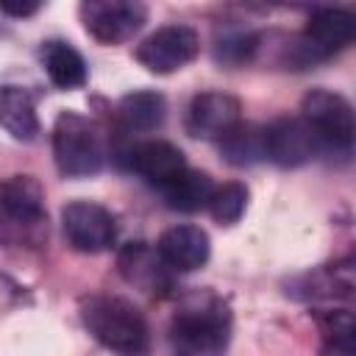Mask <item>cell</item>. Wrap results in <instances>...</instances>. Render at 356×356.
<instances>
[{
  "mask_svg": "<svg viewBox=\"0 0 356 356\" xmlns=\"http://www.w3.org/2000/svg\"><path fill=\"white\" fill-rule=\"evenodd\" d=\"M86 331L111 353L139 356L147 348V323L134 303L117 295H92L81 306Z\"/></svg>",
  "mask_w": 356,
  "mask_h": 356,
  "instance_id": "1",
  "label": "cell"
},
{
  "mask_svg": "<svg viewBox=\"0 0 356 356\" xmlns=\"http://www.w3.org/2000/svg\"><path fill=\"white\" fill-rule=\"evenodd\" d=\"M231 339V314L222 300L186 303L170 323V342L178 356H222Z\"/></svg>",
  "mask_w": 356,
  "mask_h": 356,
  "instance_id": "2",
  "label": "cell"
},
{
  "mask_svg": "<svg viewBox=\"0 0 356 356\" xmlns=\"http://www.w3.org/2000/svg\"><path fill=\"white\" fill-rule=\"evenodd\" d=\"M108 147L103 128L75 111H61L53 125V159L61 175L83 178L95 175L106 164Z\"/></svg>",
  "mask_w": 356,
  "mask_h": 356,
  "instance_id": "3",
  "label": "cell"
},
{
  "mask_svg": "<svg viewBox=\"0 0 356 356\" xmlns=\"http://www.w3.org/2000/svg\"><path fill=\"white\" fill-rule=\"evenodd\" d=\"M356 36V17L342 8H320L309 17L303 33L289 42L286 47V64L295 70H303L309 64L325 61L334 53L345 50Z\"/></svg>",
  "mask_w": 356,
  "mask_h": 356,
  "instance_id": "4",
  "label": "cell"
},
{
  "mask_svg": "<svg viewBox=\"0 0 356 356\" xmlns=\"http://www.w3.org/2000/svg\"><path fill=\"white\" fill-rule=\"evenodd\" d=\"M300 117L314 131L323 156L348 159L353 150V108L331 89H312L300 103Z\"/></svg>",
  "mask_w": 356,
  "mask_h": 356,
  "instance_id": "5",
  "label": "cell"
},
{
  "mask_svg": "<svg viewBox=\"0 0 356 356\" xmlns=\"http://www.w3.org/2000/svg\"><path fill=\"white\" fill-rule=\"evenodd\" d=\"M67 242L81 253H103L117 242V220L108 209L92 200H72L61 211Z\"/></svg>",
  "mask_w": 356,
  "mask_h": 356,
  "instance_id": "6",
  "label": "cell"
},
{
  "mask_svg": "<svg viewBox=\"0 0 356 356\" xmlns=\"http://www.w3.org/2000/svg\"><path fill=\"white\" fill-rule=\"evenodd\" d=\"M200 50V39L189 25H161L136 47V61L156 72L170 75L181 67H186Z\"/></svg>",
  "mask_w": 356,
  "mask_h": 356,
  "instance_id": "7",
  "label": "cell"
},
{
  "mask_svg": "<svg viewBox=\"0 0 356 356\" xmlns=\"http://www.w3.org/2000/svg\"><path fill=\"white\" fill-rule=\"evenodd\" d=\"M86 33L103 44H120L131 39L147 19V6L136 0H89L81 6Z\"/></svg>",
  "mask_w": 356,
  "mask_h": 356,
  "instance_id": "8",
  "label": "cell"
},
{
  "mask_svg": "<svg viewBox=\"0 0 356 356\" xmlns=\"http://www.w3.org/2000/svg\"><path fill=\"white\" fill-rule=\"evenodd\" d=\"M264 147H267V159L275 161L278 167H300L323 156L314 131L300 114L273 120L264 128Z\"/></svg>",
  "mask_w": 356,
  "mask_h": 356,
  "instance_id": "9",
  "label": "cell"
},
{
  "mask_svg": "<svg viewBox=\"0 0 356 356\" xmlns=\"http://www.w3.org/2000/svg\"><path fill=\"white\" fill-rule=\"evenodd\" d=\"M242 122V106L228 92H200L186 108V131L197 139L220 142L231 128Z\"/></svg>",
  "mask_w": 356,
  "mask_h": 356,
  "instance_id": "10",
  "label": "cell"
},
{
  "mask_svg": "<svg viewBox=\"0 0 356 356\" xmlns=\"http://www.w3.org/2000/svg\"><path fill=\"white\" fill-rule=\"evenodd\" d=\"M209 250V234L197 225H172L156 242V253L172 273H192L203 267Z\"/></svg>",
  "mask_w": 356,
  "mask_h": 356,
  "instance_id": "11",
  "label": "cell"
},
{
  "mask_svg": "<svg viewBox=\"0 0 356 356\" xmlns=\"http://www.w3.org/2000/svg\"><path fill=\"white\" fill-rule=\"evenodd\" d=\"M117 264H120V273L122 278L142 289V292H153V295H161L170 289V267L161 261V256L156 253V248H150L147 242H131L120 250L117 256Z\"/></svg>",
  "mask_w": 356,
  "mask_h": 356,
  "instance_id": "12",
  "label": "cell"
},
{
  "mask_svg": "<svg viewBox=\"0 0 356 356\" xmlns=\"http://www.w3.org/2000/svg\"><path fill=\"white\" fill-rule=\"evenodd\" d=\"M128 167L142 175L145 181L156 184V186H164L170 178H175L184 167H186V159L184 153L164 142V139H150V142H139L128 150Z\"/></svg>",
  "mask_w": 356,
  "mask_h": 356,
  "instance_id": "13",
  "label": "cell"
},
{
  "mask_svg": "<svg viewBox=\"0 0 356 356\" xmlns=\"http://www.w3.org/2000/svg\"><path fill=\"white\" fill-rule=\"evenodd\" d=\"M0 128L19 142H33L39 136L36 97L31 89L0 83Z\"/></svg>",
  "mask_w": 356,
  "mask_h": 356,
  "instance_id": "14",
  "label": "cell"
},
{
  "mask_svg": "<svg viewBox=\"0 0 356 356\" xmlns=\"http://www.w3.org/2000/svg\"><path fill=\"white\" fill-rule=\"evenodd\" d=\"M0 209L8 220L33 225L44 217V192L33 175H8L0 181Z\"/></svg>",
  "mask_w": 356,
  "mask_h": 356,
  "instance_id": "15",
  "label": "cell"
},
{
  "mask_svg": "<svg viewBox=\"0 0 356 356\" xmlns=\"http://www.w3.org/2000/svg\"><path fill=\"white\" fill-rule=\"evenodd\" d=\"M164 203L175 211H200L209 209L211 192H214V181L192 167H184L175 178H170L164 186H159Z\"/></svg>",
  "mask_w": 356,
  "mask_h": 356,
  "instance_id": "16",
  "label": "cell"
},
{
  "mask_svg": "<svg viewBox=\"0 0 356 356\" xmlns=\"http://www.w3.org/2000/svg\"><path fill=\"white\" fill-rule=\"evenodd\" d=\"M39 56L50 83H56L58 89H78L86 83V61L70 42L50 39L42 44Z\"/></svg>",
  "mask_w": 356,
  "mask_h": 356,
  "instance_id": "17",
  "label": "cell"
},
{
  "mask_svg": "<svg viewBox=\"0 0 356 356\" xmlns=\"http://www.w3.org/2000/svg\"><path fill=\"white\" fill-rule=\"evenodd\" d=\"M164 114H167V103L153 89L128 92L117 103V120L122 122L125 131H153L164 122Z\"/></svg>",
  "mask_w": 356,
  "mask_h": 356,
  "instance_id": "18",
  "label": "cell"
},
{
  "mask_svg": "<svg viewBox=\"0 0 356 356\" xmlns=\"http://www.w3.org/2000/svg\"><path fill=\"white\" fill-rule=\"evenodd\" d=\"M217 145H220L222 159L228 164H234V167H253V164H259V161L267 159L264 128L261 125H253V122H239Z\"/></svg>",
  "mask_w": 356,
  "mask_h": 356,
  "instance_id": "19",
  "label": "cell"
},
{
  "mask_svg": "<svg viewBox=\"0 0 356 356\" xmlns=\"http://www.w3.org/2000/svg\"><path fill=\"white\" fill-rule=\"evenodd\" d=\"M245 206H248V189H245V184H236V181H228L222 186H214L211 200H209L211 217L217 222H222V225L236 222L245 214Z\"/></svg>",
  "mask_w": 356,
  "mask_h": 356,
  "instance_id": "20",
  "label": "cell"
},
{
  "mask_svg": "<svg viewBox=\"0 0 356 356\" xmlns=\"http://www.w3.org/2000/svg\"><path fill=\"white\" fill-rule=\"evenodd\" d=\"M353 314L339 309L328 312L323 320V337H325V356H353Z\"/></svg>",
  "mask_w": 356,
  "mask_h": 356,
  "instance_id": "21",
  "label": "cell"
},
{
  "mask_svg": "<svg viewBox=\"0 0 356 356\" xmlns=\"http://www.w3.org/2000/svg\"><path fill=\"white\" fill-rule=\"evenodd\" d=\"M217 58L220 61H231V64H239V61H248L250 53L256 50V36L245 33V31H228L222 36H217Z\"/></svg>",
  "mask_w": 356,
  "mask_h": 356,
  "instance_id": "22",
  "label": "cell"
},
{
  "mask_svg": "<svg viewBox=\"0 0 356 356\" xmlns=\"http://www.w3.org/2000/svg\"><path fill=\"white\" fill-rule=\"evenodd\" d=\"M0 11L11 14V17H31V14L39 11V3H8V0H0Z\"/></svg>",
  "mask_w": 356,
  "mask_h": 356,
  "instance_id": "23",
  "label": "cell"
}]
</instances>
